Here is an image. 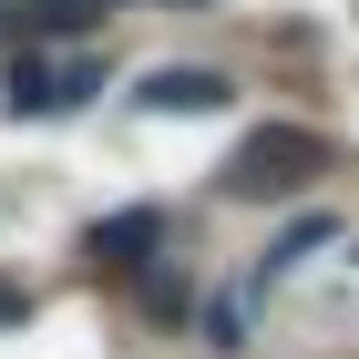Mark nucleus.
<instances>
[{"mask_svg": "<svg viewBox=\"0 0 359 359\" xmlns=\"http://www.w3.org/2000/svg\"><path fill=\"white\" fill-rule=\"evenodd\" d=\"M329 165H339V144H329V134H308V123H257V134L226 154L216 185L236 195V205H287V195H308Z\"/></svg>", "mask_w": 359, "mask_h": 359, "instance_id": "1", "label": "nucleus"}, {"mask_svg": "<svg viewBox=\"0 0 359 359\" xmlns=\"http://www.w3.org/2000/svg\"><path fill=\"white\" fill-rule=\"evenodd\" d=\"M134 103H144V113H226V103H236V83H226L216 62H165V72H144Z\"/></svg>", "mask_w": 359, "mask_h": 359, "instance_id": "2", "label": "nucleus"}, {"mask_svg": "<svg viewBox=\"0 0 359 359\" xmlns=\"http://www.w3.org/2000/svg\"><path fill=\"white\" fill-rule=\"evenodd\" d=\"M83 247H93V267H113V277H134L144 257L165 247V216H154V205H134V216H103V226H93V236H83Z\"/></svg>", "mask_w": 359, "mask_h": 359, "instance_id": "3", "label": "nucleus"}, {"mask_svg": "<svg viewBox=\"0 0 359 359\" xmlns=\"http://www.w3.org/2000/svg\"><path fill=\"white\" fill-rule=\"evenodd\" d=\"M93 21H103L93 0H31V11H21V31H31V41H72V31H93Z\"/></svg>", "mask_w": 359, "mask_h": 359, "instance_id": "4", "label": "nucleus"}, {"mask_svg": "<svg viewBox=\"0 0 359 359\" xmlns=\"http://www.w3.org/2000/svg\"><path fill=\"white\" fill-rule=\"evenodd\" d=\"M318 236H329V216H298V226H287V236H277L267 257H257V287H267V277H287L298 257H318Z\"/></svg>", "mask_w": 359, "mask_h": 359, "instance_id": "5", "label": "nucleus"}, {"mask_svg": "<svg viewBox=\"0 0 359 359\" xmlns=\"http://www.w3.org/2000/svg\"><path fill=\"white\" fill-rule=\"evenodd\" d=\"M11 113H52V62L41 52H11Z\"/></svg>", "mask_w": 359, "mask_h": 359, "instance_id": "6", "label": "nucleus"}, {"mask_svg": "<svg viewBox=\"0 0 359 359\" xmlns=\"http://www.w3.org/2000/svg\"><path fill=\"white\" fill-rule=\"evenodd\" d=\"M257 298V287H247ZM247 298H216L205 308V349H247Z\"/></svg>", "mask_w": 359, "mask_h": 359, "instance_id": "7", "label": "nucleus"}, {"mask_svg": "<svg viewBox=\"0 0 359 359\" xmlns=\"http://www.w3.org/2000/svg\"><path fill=\"white\" fill-rule=\"evenodd\" d=\"M93 93H103V62H62V72H52V113L93 103Z\"/></svg>", "mask_w": 359, "mask_h": 359, "instance_id": "8", "label": "nucleus"}, {"mask_svg": "<svg viewBox=\"0 0 359 359\" xmlns=\"http://www.w3.org/2000/svg\"><path fill=\"white\" fill-rule=\"evenodd\" d=\"M21 318H31V298L11 287V277H0V329H21Z\"/></svg>", "mask_w": 359, "mask_h": 359, "instance_id": "9", "label": "nucleus"}, {"mask_svg": "<svg viewBox=\"0 0 359 359\" xmlns=\"http://www.w3.org/2000/svg\"><path fill=\"white\" fill-rule=\"evenodd\" d=\"M93 11H113V0H93Z\"/></svg>", "mask_w": 359, "mask_h": 359, "instance_id": "10", "label": "nucleus"}]
</instances>
